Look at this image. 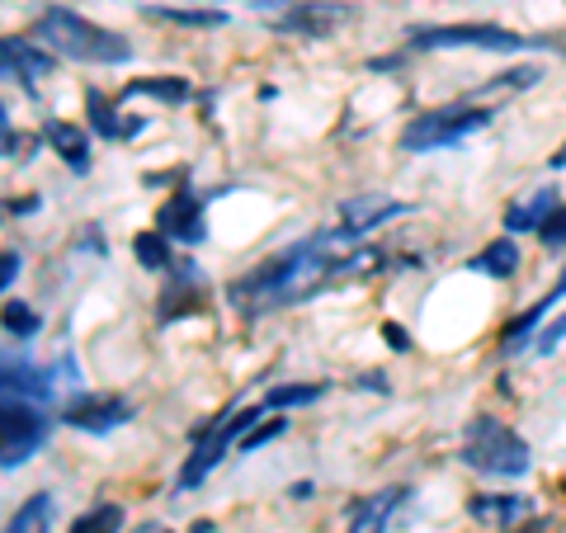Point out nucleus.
I'll return each mask as SVG.
<instances>
[{
  "instance_id": "f3484780",
  "label": "nucleus",
  "mask_w": 566,
  "mask_h": 533,
  "mask_svg": "<svg viewBox=\"0 0 566 533\" xmlns=\"http://www.w3.org/2000/svg\"><path fill=\"white\" fill-rule=\"evenodd\" d=\"M468 514H472V520H482L486 529H510L515 520H524V514H528V501H524V495H510V491H501V495H472Z\"/></svg>"
},
{
  "instance_id": "a878e982",
  "label": "nucleus",
  "mask_w": 566,
  "mask_h": 533,
  "mask_svg": "<svg viewBox=\"0 0 566 533\" xmlns=\"http://www.w3.org/2000/svg\"><path fill=\"white\" fill-rule=\"evenodd\" d=\"M85 109H91V123H95V133H99V137H123V123L114 118V104L104 100L99 91L85 95Z\"/></svg>"
},
{
  "instance_id": "5701e85b",
  "label": "nucleus",
  "mask_w": 566,
  "mask_h": 533,
  "mask_svg": "<svg viewBox=\"0 0 566 533\" xmlns=\"http://www.w3.org/2000/svg\"><path fill=\"white\" fill-rule=\"evenodd\" d=\"M0 326H6L14 341H33V335L43 331V316L29 307V302H6V307H0Z\"/></svg>"
},
{
  "instance_id": "b1692460",
  "label": "nucleus",
  "mask_w": 566,
  "mask_h": 533,
  "mask_svg": "<svg viewBox=\"0 0 566 533\" xmlns=\"http://www.w3.org/2000/svg\"><path fill=\"white\" fill-rule=\"evenodd\" d=\"M322 393H326V383H289V387H270V393H264V406L289 411V406H312Z\"/></svg>"
},
{
  "instance_id": "7c9ffc66",
  "label": "nucleus",
  "mask_w": 566,
  "mask_h": 533,
  "mask_svg": "<svg viewBox=\"0 0 566 533\" xmlns=\"http://www.w3.org/2000/svg\"><path fill=\"white\" fill-rule=\"evenodd\" d=\"M14 274H20V251H6L0 255V289H10Z\"/></svg>"
},
{
  "instance_id": "1a4fd4ad",
  "label": "nucleus",
  "mask_w": 566,
  "mask_h": 533,
  "mask_svg": "<svg viewBox=\"0 0 566 533\" xmlns=\"http://www.w3.org/2000/svg\"><path fill=\"white\" fill-rule=\"evenodd\" d=\"M406 501H411V491H406V487H382L374 495H359V501L349 505L345 533H387Z\"/></svg>"
},
{
  "instance_id": "2f4dec72",
  "label": "nucleus",
  "mask_w": 566,
  "mask_h": 533,
  "mask_svg": "<svg viewBox=\"0 0 566 533\" xmlns=\"http://www.w3.org/2000/svg\"><path fill=\"white\" fill-rule=\"evenodd\" d=\"M382 335H387V345H392V349H411V335H406V326L387 322V326H382Z\"/></svg>"
},
{
  "instance_id": "0eeeda50",
  "label": "nucleus",
  "mask_w": 566,
  "mask_h": 533,
  "mask_svg": "<svg viewBox=\"0 0 566 533\" xmlns=\"http://www.w3.org/2000/svg\"><path fill=\"white\" fill-rule=\"evenodd\" d=\"M48 443V416L39 401H0V468L29 463Z\"/></svg>"
},
{
  "instance_id": "6ab92c4d",
  "label": "nucleus",
  "mask_w": 566,
  "mask_h": 533,
  "mask_svg": "<svg viewBox=\"0 0 566 533\" xmlns=\"http://www.w3.org/2000/svg\"><path fill=\"white\" fill-rule=\"evenodd\" d=\"M562 199H557V189H538L534 199H524V203H510L505 208V227H510V237L515 232H538L543 218L553 212Z\"/></svg>"
},
{
  "instance_id": "4be33fe9",
  "label": "nucleus",
  "mask_w": 566,
  "mask_h": 533,
  "mask_svg": "<svg viewBox=\"0 0 566 533\" xmlns=\"http://www.w3.org/2000/svg\"><path fill=\"white\" fill-rule=\"evenodd\" d=\"M123 95H147V100H161V104H185L189 100V81L185 76H156V81H133Z\"/></svg>"
},
{
  "instance_id": "423d86ee",
  "label": "nucleus",
  "mask_w": 566,
  "mask_h": 533,
  "mask_svg": "<svg viewBox=\"0 0 566 533\" xmlns=\"http://www.w3.org/2000/svg\"><path fill=\"white\" fill-rule=\"evenodd\" d=\"M547 39H524L515 29L501 24H424L411 29V48L416 52H449V48H472V52H524V48H543Z\"/></svg>"
},
{
  "instance_id": "f257e3e1",
  "label": "nucleus",
  "mask_w": 566,
  "mask_h": 533,
  "mask_svg": "<svg viewBox=\"0 0 566 533\" xmlns=\"http://www.w3.org/2000/svg\"><path fill=\"white\" fill-rule=\"evenodd\" d=\"M368 260H378L368 245H359L354 232H316L307 241L289 245V251L270 255L264 264H255L251 274L232 279V307L245 316H264V312H279V307H297L307 302L312 293H322L326 283H335L340 274L364 270Z\"/></svg>"
},
{
  "instance_id": "473e14b6",
  "label": "nucleus",
  "mask_w": 566,
  "mask_h": 533,
  "mask_svg": "<svg viewBox=\"0 0 566 533\" xmlns=\"http://www.w3.org/2000/svg\"><path fill=\"white\" fill-rule=\"evenodd\" d=\"M142 128H147V123H142V118H128V123H123V137H137Z\"/></svg>"
},
{
  "instance_id": "a211bd4d",
  "label": "nucleus",
  "mask_w": 566,
  "mask_h": 533,
  "mask_svg": "<svg viewBox=\"0 0 566 533\" xmlns=\"http://www.w3.org/2000/svg\"><path fill=\"white\" fill-rule=\"evenodd\" d=\"M43 137L52 142V147H57V156H62V161H66L71 170H76V175L91 170V142H85V133L76 128V123L52 118L48 128H43Z\"/></svg>"
},
{
  "instance_id": "c756f323",
  "label": "nucleus",
  "mask_w": 566,
  "mask_h": 533,
  "mask_svg": "<svg viewBox=\"0 0 566 533\" xmlns=\"http://www.w3.org/2000/svg\"><path fill=\"white\" fill-rule=\"evenodd\" d=\"M0 156H20V133H14L6 109H0Z\"/></svg>"
},
{
  "instance_id": "aec40b11",
  "label": "nucleus",
  "mask_w": 566,
  "mask_h": 533,
  "mask_svg": "<svg viewBox=\"0 0 566 533\" xmlns=\"http://www.w3.org/2000/svg\"><path fill=\"white\" fill-rule=\"evenodd\" d=\"M142 14L147 20H161V24H180V29H222L227 24V14L222 10H170V6H142Z\"/></svg>"
},
{
  "instance_id": "9d476101",
  "label": "nucleus",
  "mask_w": 566,
  "mask_h": 533,
  "mask_svg": "<svg viewBox=\"0 0 566 533\" xmlns=\"http://www.w3.org/2000/svg\"><path fill=\"white\" fill-rule=\"evenodd\" d=\"M349 20V6H331V0H303V6L283 10L274 29L279 33H303V39H326Z\"/></svg>"
},
{
  "instance_id": "f8f14e48",
  "label": "nucleus",
  "mask_w": 566,
  "mask_h": 533,
  "mask_svg": "<svg viewBox=\"0 0 566 533\" xmlns=\"http://www.w3.org/2000/svg\"><path fill=\"white\" fill-rule=\"evenodd\" d=\"M0 397L6 401H48L52 373L29 359H0Z\"/></svg>"
},
{
  "instance_id": "39448f33",
  "label": "nucleus",
  "mask_w": 566,
  "mask_h": 533,
  "mask_svg": "<svg viewBox=\"0 0 566 533\" xmlns=\"http://www.w3.org/2000/svg\"><path fill=\"white\" fill-rule=\"evenodd\" d=\"M260 406H241V411H227V416H218L212 425H203L199 430V443H193V453L185 458V468H180V491H193L203 482V477L212 472L227 458V449L232 443H241L245 435L260 425Z\"/></svg>"
},
{
  "instance_id": "bb28decb",
  "label": "nucleus",
  "mask_w": 566,
  "mask_h": 533,
  "mask_svg": "<svg viewBox=\"0 0 566 533\" xmlns=\"http://www.w3.org/2000/svg\"><path fill=\"white\" fill-rule=\"evenodd\" d=\"M538 237H543L547 251H562V245H566V203H557L553 212H547L543 227H538Z\"/></svg>"
},
{
  "instance_id": "cd10ccee",
  "label": "nucleus",
  "mask_w": 566,
  "mask_h": 533,
  "mask_svg": "<svg viewBox=\"0 0 566 533\" xmlns=\"http://www.w3.org/2000/svg\"><path fill=\"white\" fill-rule=\"evenodd\" d=\"M283 430H289V420H283V416L264 420V425H255V430L237 443V453H251V449H260V443H270V439H274V435H283Z\"/></svg>"
},
{
  "instance_id": "393cba45",
  "label": "nucleus",
  "mask_w": 566,
  "mask_h": 533,
  "mask_svg": "<svg viewBox=\"0 0 566 533\" xmlns=\"http://www.w3.org/2000/svg\"><path fill=\"white\" fill-rule=\"evenodd\" d=\"M123 529V510L118 505H95L91 514H81L71 533H118Z\"/></svg>"
},
{
  "instance_id": "dca6fc26",
  "label": "nucleus",
  "mask_w": 566,
  "mask_h": 533,
  "mask_svg": "<svg viewBox=\"0 0 566 533\" xmlns=\"http://www.w3.org/2000/svg\"><path fill=\"white\" fill-rule=\"evenodd\" d=\"M468 270L472 274H486V279H515L520 274V245H515V237H495L491 245H482L472 260H468Z\"/></svg>"
},
{
  "instance_id": "9b49d317",
  "label": "nucleus",
  "mask_w": 566,
  "mask_h": 533,
  "mask_svg": "<svg viewBox=\"0 0 566 533\" xmlns=\"http://www.w3.org/2000/svg\"><path fill=\"white\" fill-rule=\"evenodd\" d=\"M156 227L170 237V241H185V245H199L208 237L203 227V194L193 189H180L175 199L161 208V218H156Z\"/></svg>"
},
{
  "instance_id": "f03ea898",
  "label": "nucleus",
  "mask_w": 566,
  "mask_h": 533,
  "mask_svg": "<svg viewBox=\"0 0 566 533\" xmlns=\"http://www.w3.org/2000/svg\"><path fill=\"white\" fill-rule=\"evenodd\" d=\"M33 39H39L48 52H57V58L91 62V66H118V62L133 58V43L123 39V33L81 20L76 10H62V6L43 10L39 20H33Z\"/></svg>"
},
{
  "instance_id": "4468645a",
  "label": "nucleus",
  "mask_w": 566,
  "mask_h": 533,
  "mask_svg": "<svg viewBox=\"0 0 566 533\" xmlns=\"http://www.w3.org/2000/svg\"><path fill=\"white\" fill-rule=\"evenodd\" d=\"M52 71V52L33 48L29 39H0V76L6 81H24L33 85L39 76Z\"/></svg>"
},
{
  "instance_id": "20e7f679",
  "label": "nucleus",
  "mask_w": 566,
  "mask_h": 533,
  "mask_svg": "<svg viewBox=\"0 0 566 533\" xmlns=\"http://www.w3.org/2000/svg\"><path fill=\"white\" fill-rule=\"evenodd\" d=\"M495 114L482 109V104H444V109H430V114H416L411 123L401 128V151H444L468 142L472 133H482Z\"/></svg>"
},
{
  "instance_id": "2eb2a0df",
  "label": "nucleus",
  "mask_w": 566,
  "mask_h": 533,
  "mask_svg": "<svg viewBox=\"0 0 566 533\" xmlns=\"http://www.w3.org/2000/svg\"><path fill=\"white\" fill-rule=\"evenodd\" d=\"M562 297H566V274H562V283H557L553 293H547V297H538V302H534V307H528L524 316H515V322H510V326L501 331V345H505V354H520L528 341H534V335H538V322H543V316L557 307Z\"/></svg>"
},
{
  "instance_id": "ddd939ff",
  "label": "nucleus",
  "mask_w": 566,
  "mask_h": 533,
  "mask_svg": "<svg viewBox=\"0 0 566 533\" xmlns=\"http://www.w3.org/2000/svg\"><path fill=\"white\" fill-rule=\"evenodd\" d=\"M401 212H411V203H401V199H382V194H359V199L340 203V222H345V232L364 237V232H374V227L401 218Z\"/></svg>"
},
{
  "instance_id": "6e6552de",
  "label": "nucleus",
  "mask_w": 566,
  "mask_h": 533,
  "mask_svg": "<svg viewBox=\"0 0 566 533\" xmlns=\"http://www.w3.org/2000/svg\"><path fill=\"white\" fill-rule=\"evenodd\" d=\"M62 420L71 425V430H85V435H109V430H118V425L133 420V406L123 397H76L62 411Z\"/></svg>"
},
{
  "instance_id": "c85d7f7f",
  "label": "nucleus",
  "mask_w": 566,
  "mask_h": 533,
  "mask_svg": "<svg viewBox=\"0 0 566 533\" xmlns=\"http://www.w3.org/2000/svg\"><path fill=\"white\" fill-rule=\"evenodd\" d=\"M534 341H538V345H534L538 354H553V349L566 341V312H562V316H553V326H543V331L534 335Z\"/></svg>"
},
{
  "instance_id": "412c9836",
  "label": "nucleus",
  "mask_w": 566,
  "mask_h": 533,
  "mask_svg": "<svg viewBox=\"0 0 566 533\" xmlns=\"http://www.w3.org/2000/svg\"><path fill=\"white\" fill-rule=\"evenodd\" d=\"M133 255H137V264H142V270H170V237L161 232V227H156V232H137L133 237Z\"/></svg>"
},
{
  "instance_id": "7ed1b4c3",
  "label": "nucleus",
  "mask_w": 566,
  "mask_h": 533,
  "mask_svg": "<svg viewBox=\"0 0 566 533\" xmlns=\"http://www.w3.org/2000/svg\"><path fill=\"white\" fill-rule=\"evenodd\" d=\"M463 463L482 477H501V482H520L534 468V453L520 430H510L501 416H472L463 430Z\"/></svg>"
},
{
  "instance_id": "72a5a7b5",
  "label": "nucleus",
  "mask_w": 566,
  "mask_h": 533,
  "mask_svg": "<svg viewBox=\"0 0 566 533\" xmlns=\"http://www.w3.org/2000/svg\"><path fill=\"white\" fill-rule=\"evenodd\" d=\"M553 170H566V147H562V151L553 156Z\"/></svg>"
},
{
  "instance_id": "f704fd0d",
  "label": "nucleus",
  "mask_w": 566,
  "mask_h": 533,
  "mask_svg": "<svg viewBox=\"0 0 566 533\" xmlns=\"http://www.w3.org/2000/svg\"><path fill=\"white\" fill-rule=\"evenodd\" d=\"M203 6H208V0H203Z\"/></svg>"
}]
</instances>
